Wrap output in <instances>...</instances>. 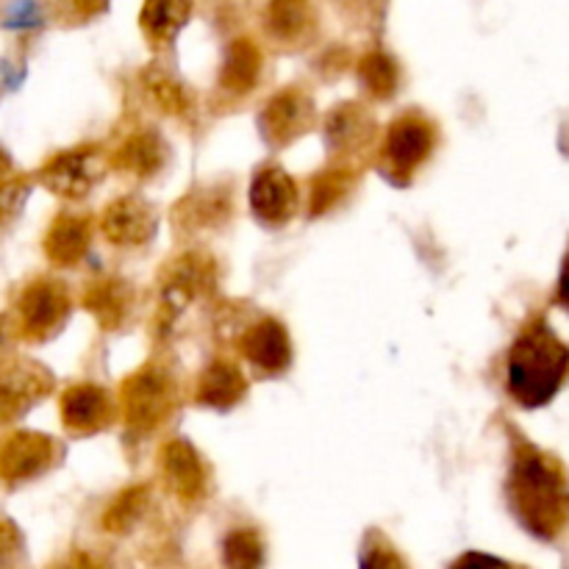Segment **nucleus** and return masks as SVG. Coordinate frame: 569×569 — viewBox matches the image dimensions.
Here are the masks:
<instances>
[{
    "mask_svg": "<svg viewBox=\"0 0 569 569\" xmlns=\"http://www.w3.org/2000/svg\"><path fill=\"white\" fill-rule=\"evenodd\" d=\"M506 500L531 537L556 542L569 528V472L548 450L517 442L511 450Z\"/></svg>",
    "mask_w": 569,
    "mask_h": 569,
    "instance_id": "1",
    "label": "nucleus"
},
{
    "mask_svg": "<svg viewBox=\"0 0 569 569\" xmlns=\"http://www.w3.org/2000/svg\"><path fill=\"white\" fill-rule=\"evenodd\" d=\"M569 383V345L548 317L537 315L520 328L506 356V389L520 409H542Z\"/></svg>",
    "mask_w": 569,
    "mask_h": 569,
    "instance_id": "2",
    "label": "nucleus"
},
{
    "mask_svg": "<svg viewBox=\"0 0 569 569\" xmlns=\"http://www.w3.org/2000/svg\"><path fill=\"white\" fill-rule=\"evenodd\" d=\"M181 406V392L172 370L161 361H148L122 381L120 411L126 428L137 437L159 431L176 417Z\"/></svg>",
    "mask_w": 569,
    "mask_h": 569,
    "instance_id": "3",
    "label": "nucleus"
},
{
    "mask_svg": "<svg viewBox=\"0 0 569 569\" xmlns=\"http://www.w3.org/2000/svg\"><path fill=\"white\" fill-rule=\"evenodd\" d=\"M217 261L203 250H187L167 261L159 272V311L156 326L167 331L194 300H206L217 289Z\"/></svg>",
    "mask_w": 569,
    "mask_h": 569,
    "instance_id": "4",
    "label": "nucleus"
},
{
    "mask_svg": "<svg viewBox=\"0 0 569 569\" xmlns=\"http://www.w3.org/2000/svg\"><path fill=\"white\" fill-rule=\"evenodd\" d=\"M70 311L72 300L64 283L56 278H33L17 295L11 326L22 342H48L64 328Z\"/></svg>",
    "mask_w": 569,
    "mask_h": 569,
    "instance_id": "5",
    "label": "nucleus"
},
{
    "mask_svg": "<svg viewBox=\"0 0 569 569\" xmlns=\"http://www.w3.org/2000/svg\"><path fill=\"white\" fill-rule=\"evenodd\" d=\"M433 148H437L433 122L420 111H406L387 128L378 164H381V172L389 181L406 187L415 178V172L426 164Z\"/></svg>",
    "mask_w": 569,
    "mask_h": 569,
    "instance_id": "6",
    "label": "nucleus"
},
{
    "mask_svg": "<svg viewBox=\"0 0 569 569\" xmlns=\"http://www.w3.org/2000/svg\"><path fill=\"white\" fill-rule=\"evenodd\" d=\"M109 167L111 159L98 144L61 150L39 167V183L64 200H83L103 181Z\"/></svg>",
    "mask_w": 569,
    "mask_h": 569,
    "instance_id": "7",
    "label": "nucleus"
},
{
    "mask_svg": "<svg viewBox=\"0 0 569 569\" xmlns=\"http://www.w3.org/2000/svg\"><path fill=\"white\" fill-rule=\"evenodd\" d=\"M378 139V122L367 106L345 100L326 117V144L333 164L359 170L361 161L372 153Z\"/></svg>",
    "mask_w": 569,
    "mask_h": 569,
    "instance_id": "8",
    "label": "nucleus"
},
{
    "mask_svg": "<svg viewBox=\"0 0 569 569\" xmlns=\"http://www.w3.org/2000/svg\"><path fill=\"white\" fill-rule=\"evenodd\" d=\"M317 122V106L309 92L298 87L281 89L267 100L259 114V131L270 148H289Z\"/></svg>",
    "mask_w": 569,
    "mask_h": 569,
    "instance_id": "9",
    "label": "nucleus"
},
{
    "mask_svg": "<svg viewBox=\"0 0 569 569\" xmlns=\"http://www.w3.org/2000/svg\"><path fill=\"white\" fill-rule=\"evenodd\" d=\"M56 381L42 365L9 359L0 365V426L20 420L53 392Z\"/></svg>",
    "mask_w": 569,
    "mask_h": 569,
    "instance_id": "10",
    "label": "nucleus"
},
{
    "mask_svg": "<svg viewBox=\"0 0 569 569\" xmlns=\"http://www.w3.org/2000/svg\"><path fill=\"white\" fill-rule=\"evenodd\" d=\"M61 448L48 433L14 431L0 442V481L6 487H20L44 476L59 461Z\"/></svg>",
    "mask_w": 569,
    "mask_h": 569,
    "instance_id": "11",
    "label": "nucleus"
},
{
    "mask_svg": "<svg viewBox=\"0 0 569 569\" xmlns=\"http://www.w3.org/2000/svg\"><path fill=\"white\" fill-rule=\"evenodd\" d=\"M159 476L181 503H198L209 492V467L187 439H170L159 450Z\"/></svg>",
    "mask_w": 569,
    "mask_h": 569,
    "instance_id": "12",
    "label": "nucleus"
},
{
    "mask_svg": "<svg viewBox=\"0 0 569 569\" xmlns=\"http://www.w3.org/2000/svg\"><path fill=\"white\" fill-rule=\"evenodd\" d=\"M250 209L264 226H287L300 209V189L283 167L264 164L250 181Z\"/></svg>",
    "mask_w": 569,
    "mask_h": 569,
    "instance_id": "13",
    "label": "nucleus"
},
{
    "mask_svg": "<svg viewBox=\"0 0 569 569\" xmlns=\"http://www.w3.org/2000/svg\"><path fill=\"white\" fill-rule=\"evenodd\" d=\"M233 198L228 183L198 187L183 194L172 209V226L181 237H194L203 231H220L231 220Z\"/></svg>",
    "mask_w": 569,
    "mask_h": 569,
    "instance_id": "14",
    "label": "nucleus"
},
{
    "mask_svg": "<svg viewBox=\"0 0 569 569\" xmlns=\"http://www.w3.org/2000/svg\"><path fill=\"white\" fill-rule=\"evenodd\" d=\"M61 422L76 437H94L114 422L117 403L103 387L94 383H72L59 398Z\"/></svg>",
    "mask_w": 569,
    "mask_h": 569,
    "instance_id": "15",
    "label": "nucleus"
},
{
    "mask_svg": "<svg viewBox=\"0 0 569 569\" xmlns=\"http://www.w3.org/2000/svg\"><path fill=\"white\" fill-rule=\"evenodd\" d=\"M239 353L256 367V372L264 378L281 376L292 365V339L283 322L272 317H261L253 326H248L239 337Z\"/></svg>",
    "mask_w": 569,
    "mask_h": 569,
    "instance_id": "16",
    "label": "nucleus"
},
{
    "mask_svg": "<svg viewBox=\"0 0 569 569\" xmlns=\"http://www.w3.org/2000/svg\"><path fill=\"white\" fill-rule=\"evenodd\" d=\"M100 228H103L106 239L120 248H137L153 239L156 233V209L148 200L137 198V194H122V198L111 200L100 214Z\"/></svg>",
    "mask_w": 569,
    "mask_h": 569,
    "instance_id": "17",
    "label": "nucleus"
},
{
    "mask_svg": "<svg viewBox=\"0 0 569 569\" xmlns=\"http://www.w3.org/2000/svg\"><path fill=\"white\" fill-rule=\"evenodd\" d=\"M92 242V220L76 211H61L48 226L42 239V250L56 267H72L87 256Z\"/></svg>",
    "mask_w": 569,
    "mask_h": 569,
    "instance_id": "18",
    "label": "nucleus"
},
{
    "mask_svg": "<svg viewBox=\"0 0 569 569\" xmlns=\"http://www.w3.org/2000/svg\"><path fill=\"white\" fill-rule=\"evenodd\" d=\"M248 395V378L239 365L228 359H217L206 367L194 381V403L214 411H228L242 403Z\"/></svg>",
    "mask_w": 569,
    "mask_h": 569,
    "instance_id": "19",
    "label": "nucleus"
},
{
    "mask_svg": "<svg viewBox=\"0 0 569 569\" xmlns=\"http://www.w3.org/2000/svg\"><path fill=\"white\" fill-rule=\"evenodd\" d=\"M81 303L83 309L98 320V326L103 328V331H117V328L128 320V315H131L133 287L126 278H98V281L89 283Z\"/></svg>",
    "mask_w": 569,
    "mask_h": 569,
    "instance_id": "20",
    "label": "nucleus"
},
{
    "mask_svg": "<svg viewBox=\"0 0 569 569\" xmlns=\"http://www.w3.org/2000/svg\"><path fill=\"white\" fill-rule=\"evenodd\" d=\"M170 161V148L156 131H137L114 150L111 167L133 178H153Z\"/></svg>",
    "mask_w": 569,
    "mask_h": 569,
    "instance_id": "21",
    "label": "nucleus"
},
{
    "mask_svg": "<svg viewBox=\"0 0 569 569\" xmlns=\"http://www.w3.org/2000/svg\"><path fill=\"white\" fill-rule=\"evenodd\" d=\"M267 31L281 44L311 42L317 33V11L311 0H272L267 6Z\"/></svg>",
    "mask_w": 569,
    "mask_h": 569,
    "instance_id": "22",
    "label": "nucleus"
},
{
    "mask_svg": "<svg viewBox=\"0 0 569 569\" xmlns=\"http://www.w3.org/2000/svg\"><path fill=\"white\" fill-rule=\"evenodd\" d=\"M261 61L264 59H261V50L253 39L242 37L231 42V48L226 50V59H222L220 87L231 94H248L259 83Z\"/></svg>",
    "mask_w": 569,
    "mask_h": 569,
    "instance_id": "23",
    "label": "nucleus"
},
{
    "mask_svg": "<svg viewBox=\"0 0 569 569\" xmlns=\"http://www.w3.org/2000/svg\"><path fill=\"white\" fill-rule=\"evenodd\" d=\"M192 14L189 0H144L139 28L153 44H170Z\"/></svg>",
    "mask_w": 569,
    "mask_h": 569,
    "instance_id": "24",
    "label": "nucleus"
},
{
    "mask_svg": "<svg viewBox=\"0 0 569 569\" xmlns=\"http://www.w3.org/2000/svg\"><path fill=\"white\" fill-rule=\"evenodd\" d=\"M359 181V170L342 164H331L322 172H317L309 183V214L322 217L331 209H337Z\"/></svg>",
    "mask_w": 569,
    "mask_h": 569,
    "instance_id": "25",
    "label": "nucleus"
},
{
    "mask_svg": "<svg viewBox=\"0 0 569 569\" xmlns=\"http://www.w3.org/2000/svg\"><path fill=\"white\" fill-rule=\"evenodd\" d=\"M139 81H142L144 94H148V98L153 100L156 109H161L164 114L183 117L192 111V92H189V89L183 87V81H178L170 70H164V67H144Z\"/></svg>",
    "mask_w": 569,
    "mask_h": 569,
    "instance_id": "26",
    "label": "nucleus"
},
{
    "mask_svg": "<svg viewBox=\"0 0 569 569\" xmlns=\"http://www.w3.org/2000/svg\"><path fill=\"white\" fill-rule=\"evenodd\" d=\"M148 509H150V487H131L111 500L109 509L103 511L100 526H103V531L109 533H128L137 522L144 520Z\"/></svg>",
    "mask_w": 569,
    "mask_h": 569,
    "instance_id": "27",
    "label": "nucleus"
},
{
    "mask_svg": "<svg viewBox=\"0 0 569 569\" xmlns=\"http://www.w3.org/2000/svg\"><path fill=\"white\" fill-rule=\"evenodd\" d=\"M359 78H361V87H365L372 98L389 100L400 87V67L389 53L372 50V53L361 56Z\"/></svg>",
    "mask_w": 569,
    "mask_h": 569,
    "instance_id": "28",
    "label": "nucleus"
},
{
    "mask_svg": "<svg viewBox=\"0 0 569 569\" xmlns=\"http://www.w3.org/2000/svg\"><path fill=\"white\" fill-rule=\"evenodd\" d=\"M222 561L233 569H253L264 561V542L256 531H233L222 542Z\"/></svg>",
    "mask_w": 569,
    "mask_h": 569,
    "instance_id": "29",
    "label": "nucleus"
},
{
    "mask_svg": "<svg viewBox=\"0 0 569 569\" xmlns=\"http://www.w3.org/2000/svg\"><path fill=\"white\" fill-rule=\"evenodd\" d=\"M28 192H31V181L22 172H14V176L0 181V226H6V222H11L20 214L22 203L28 200Z\"/></svg>",
    "mask_w": 569,
    "mask_h": 569,
    "instance_id": "30",
    "label": "nucleus"
},
{
    "mask_svg": "<svg viewBox=\"0 0 569 569\" xmlns=\"http://www.w3.org/2000/svg\"><path fill=\"white\" fill-rule=\"evenodd\" d=\"M361 565L365 567H406V561L395 553L392 542L383 533L372 531L367 533L365 553H361Z\"/></svg>",
    "mask_w": 569,
    "mask_h": 569,
    "instance_id": "31",
    "label": "nucleus"
},
{
    "mask_svg": "<svg viewBox=\"0 0 569 569\" xmlns=\"http://www.w3.org/2000/svg\"><path fill=\"white\" fill-rule=\"evenodd\" d=\"M22 550V533L17 531L14 522L0 520V567L14 565Z\"/></svg>",
    "mask_w": 569,
    "mask_h": 569,
    "instance_id": "32",
    "label": "nucleus"
},
{
    "mask_svg": "<svg viewBox=\"0 0 569 569\" xmlns=\"http://www.w3.org/2000/svg\"><path fill=\"white\" fill-rule=\"evenodd\" d=\"M556 303H559L561 309L569 311V250L565 256V264H561L559 283H556Z\"/></svg>",
    "mask_w": 569,
    "mask_h": 569,
    "instance_id": "33",
    "label": "nucleus"
},
{
    "mask_svg": "<svg viewBox=\"0 0 569 569\" xmlns=\"http://www.w3.org/2000/svg\"><path fill=\"white\" fill-rule=\"evenodd\" d=\"M11 337H17L14 326H11V317L3 315V317H0V365H3V361H9Z\"/></svg>",
    "mask_w": 569,
    "mask_h": 569,
    "instance_id": "34",
    "label": "nucleus"
},
{
    "mask_svg": "<svg viewBox=\"0 0 569 569\" xmlns=\"http://www.w3.org/2000/svg\"><path fill=\"white\" fill-rule=\"evenodd\" d=\"M72 6H76L78 14L94 17V14H100V11H106L109 0H72Z\"/></svg>",
    "mask_w": 569,
    "mask_h": 569,
    "instance_id": "35",
    "label": "nucleus"
},
{
    "mask_svg": "<svg viewBox=\"0 0 569 569\" xmlns=\"http://www.w3.org/2000/svg\"><path fill=\"white\" fill-rule=\"evenodd\" d=\"M14 172H17L14 161H11L9 156H6L3 150H0V181H3V178H9V176H14Z\"/></svg>",
    "mask_w": 569,
    "mask_h": 569,
    "instance_id": "36",
    "label": "nucleus"
}]
</instances>
